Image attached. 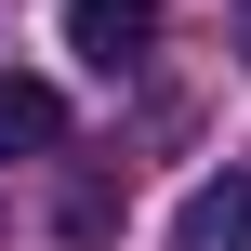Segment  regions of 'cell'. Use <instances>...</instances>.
I'll return each mask as SVG.
<instances>
[{"label":"cell","mask_w":251,"mask_h":251,"mask_svg":"<svg viewBox=\"0 0 251 251\" xmlns=\"http://www.w3.org/2000/svg\"><path fill=\"white\" fill-rule=\"evenodd\" d=\"M159 13H172V0H66V53L119 79V66H132V53L159 40Z\"/></svg>","instance_id":"cell-1"},{"label":"cell","mask_w":251,"mask_h":251,"mask_svg":"<svg viewBox=\"0 0 251 251\" xmlns=\"http://www.w3.org/2000/svg\"><path fill=\"white\" fill-rule=\"evenodd\" d=\"M172 251H251V172H212L172 212Z\"/></svg>","instance_id":"cell-2"},{"label":"cell","mask_w":251,"mask_h":251,"mask_svg":"<svg viewBox=\"0 0 251 251\" xmlns=\"http://www.w3.org/2000/svg\"><path fill=\"white\" fill-rule=\"evenodd\" d=\"M40 146H66V93L26 79V66H0V159H40Z\"/></svg>","instance_id":"cell-3"},{"label":"cell","mask_w":251,"mask_h":251,"mask_svg":"<svg viewBox=\"0 0 251 251\" xmlns=\"http://www.w3.org/2000/svg\"><path fill=\"white\" fill-rule=\"evenodd\" d=\"M238 53H251V0H238Z\"/></svg>","instance_id":"cell-4"}]
</instances>
